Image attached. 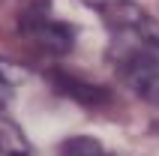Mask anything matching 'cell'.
I'll return each mask as SVG.
<instances>
[{"label": "cell", "instance_id": "obj_1", "mask_svg": "<svg viewBox=\"0 0 159 156\" xmlns=\"http://www.w3.org/2000/svg\"><path fill=\"white\" fill-rule=\"evenodd\" d=\"M111 66L132 93L159 102V33L144 15L123 6L111 24Z\"/></svg>", "mask_w": 159, "mask_h": 156}, {"label": "cell", "instance_id": "obj_2", "mask_svg": "<svg viewBox=\"0 0 159 156\" xmlns=\"http://www.w3.org/2000/svg\"><path fill=\"white\" fill-rule=\"evenodd\" d=\"M0 156H30V144H27L24 132L3 111H0Z\"/></svg>", "mask_w": 159, "mask_h": 156}, {"label": "cell", "instance_id": "obj_3", "mask_svg": "<svg viewBox=\"0 0 159 156\" xmlns=\"http://www.w3.org/2000/svg\"><path fill=\"white\" fill-rule=\"evenodd\" d=\"M27 78V69H21L18 63L12 60H3L0 57V93H9V90H15L21 81Z\"/></svg>", "mask_w": 159, "mask_h": 156}, {"label": "cell", "instance_id": "obj_4", "mask_svg": "<svg viewBox=\"0 0 159 156\" xmlns=\"http://www.w3.org/2000/svg\"><path fill=\"white\" fill-rule=\"evenodd\" d=\"M96 156H102V153H96Z\"/></svg>", "mask_w": 159, "mask_h": 156}]
</instances>
